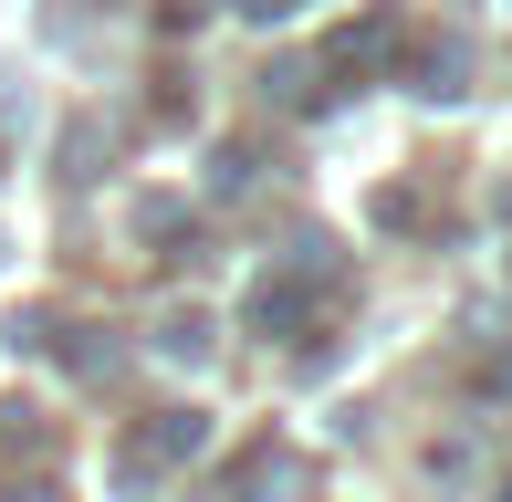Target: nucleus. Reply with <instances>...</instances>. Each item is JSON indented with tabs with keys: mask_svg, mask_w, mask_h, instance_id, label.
<instances>
[{
	"mask_svg": "<svg viewBox=\"0 0 512 502\" xmlns=\"http://www.w3.org/2000/svg\"><path fill=\"white\" fill-rule=\"evenodd\" d=\"M157 356H209V325L199 314H168V325H157Z\"/></svg>",
	"mask_w": 512,
	"mask_h": 502,
	"instance_id": "obj_1",
	"label": "nucleus"
},
{
	"mask_svg": "<svg viewBox=\"0 0 512 502\" xmlns=\"http://www.w3.org/2000/svg\"><path fill=\"white\" fill-rule=\"evenodd\" d=\"M502 502H512V482H502Z\"/></svg>",
	"mask_w": 512,
	"mask_h": 502,
	"instance_id": "obj_2",
	"label": "nucleus"
}]
</instances>
